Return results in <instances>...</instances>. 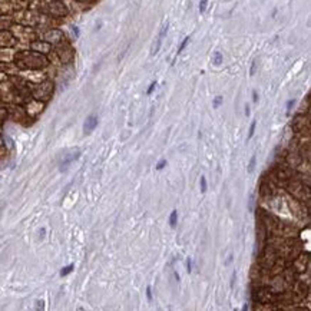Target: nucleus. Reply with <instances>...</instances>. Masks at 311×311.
<instances>
[{"mask_svg":"<svg viewBox=\"0 0 311 311\" xmlns=\"http://www.w3.org/2000/svg\"><path fill=\"white\" fill-rule=\"evenodd\" d=\"M255 68H257V62H252V66H251V72H249V75L252 76L254 73H255Z\"/></svg>","mask_w":311,"mask_h":311,"instance_id":"nucleus-17","label":"nucleus"},{"mask_svg":"<svg viewBox=\"0 0 311 311\" xmlns=\"http://www.w3.org/2000/svg\"><path fill=\"white\" fill-rule=\"evenodd\" d=\"M222 59H224V57H222V53H221V52H215V53H214V63H215L216 66H219V65L222 63Z\"/></svg>","mask_w":311,"mask_h":311,"instance_id":"nucleus-4","label":"nucleus"},{"mask_svg":"<svg viewBox=\"0 0 311 311\" xmlns=\"http://www.w3.org/2000/svg\"><path fill=\"white\" fill-rule=\"evenodd\" d=\"M155 88H156V82H152V83L149 85V88H148V91H146V93H148V95H151V93L153 92V89H155Z\"/></svg>","mask_w":311,"mask_h":311,"instance_id":"nucleus-15","label":"nucleus"},{"mask_svg":"<svg viewBox=\"0 0 311 311\" xmlns=\"http://www.w3.org/2000/svg\"><path fill=\"white\" fill-rule=\"evenodd\" d=\"M187 271H188V272L192 271V260L191 258H188V261H187Z\"/></svg>","mask_w":311,"mask_h":311,"instance_id":"nucleus-16","label":"nucleus"},{"mask_svg":"<svg viewBox=\"0 0 311 311\" xmlns=\"http://www.w3.org/2000/svg\"><path fill=\"white\" fill-rule=\"evenodd\" d=\"M222 99H224V97H222V96H216L215 99H214V108H219V105H221V103H222Z\"/></svg>","mask_w":311,"mask_h":311,"instance_id":"nucleus-11","label":"nucleus"},{"mask_svg":"<svg viewBox=\"0 0 311 311\" xmlns=\"http://www.w3.org/2000/svg\"><path fill=\"white\" fill-rule=\"evenodd\" d=\"M73 32H75V35H76V36H79V29H77L76 26H73Z\"/></svg>","mask_w":311,"mask_h":311,"instance_id":"nucleus-21","label":"nucleus"},{"mask_svg":"<svg viewBox=\"0 0 311 311\" xmlns=\"http://www.w3.org/2000/svg\"><path fill=\"white\" fill-rule=\"evenodd\" d=\"M168 27H169V23H165V24H164V27L161 29V32H159V36H158V40H156V45H155V46H153V49H152V55H156V53L159 52L161 45H162V42H164V37L167 36Z\"/></svg>","mask_w":311,"mask_h":311,"instance_id":"nucleus-1","label":"nucleus"},{"mask_svg":"<svg viewBox=\"0 0 311 311\" xmlns=\"http://www.w3.org/2000/svg\"><path fill=\"white\" fill-rule=\"evenodd\" d=\"M146 297H148V301H152V288H151V285L146 287Z\"/></svg>","mask_w":311,"mask_h":311,"instance_id":"nucleus-14","label":"nucleus"},{"mask_svg":"<svg viewBox=\"0 0 311 311\" xmlns=\"http://www.w3.org/2000/svg\"><path fill=\"white\" fill-rule=\"evenodd\" d=\"M73 268H75V265H73V264H70V265H68V267H65V268H63V270L60 271V275H62V277H65V275H68L69 272H72V271H73Z\"/></svg>","mask_w":311,"mask_h":311,"instance_id":"nucleus-6","label":"nucleus"},{"mask_svg":"<svg viewBox=\"0 0 311 311\" xmlns=\"http://www.w3.org/2000/svg\"><path fill=\"white\" fill-rule=\"evenodd\" d=\"M189 40H191V37H189V36H187V37H185V39L182 40V43H181V46L178 48V52H176V56H178V55H179V53H181V52H182L184 49L187 48V45H188V42H189Z\"/></svg>","mask_w":311,"mask_h":311,"instance_id":"nucleus-5","label":"nucleus"},{"mask_svg":"<svg viewBox=\"0 0 311 311\" xmlns=\"http://www.w3.org/2000/svg\"><path fill=\"white\" fill-rule=\"evenodd\" d=\"M201 192L202 194L207 192V179H205V176H201Z\"/></svg>","mask_w":311,"mask_h":311,"instance_id":"nucleus-9","label":"nucleus"},{"mask_svg":"<svg viewBox=\"0 0 311 311\" xmlns=\"http://www.w3.org/2000/svg\"><path fill=\"white\" fill-rule=\"evenodd\" d=\"M255 161H257V156H255V155H252V158H251V161H249V165H248V172H249V173H251V172H254Z\"/></svg>","mask_w":311,"mask_h":311,"instance_id":"nucleus-7","label":"nucleus"},{"mask_svg":"<svg viewBox=\"0 0 311 311\" xmlns=\"http://www.w3.org/2000/svg\"><path fill=\"white\" fill-rule=\"evenodd\" d=\"M235 277H237V274H235V271L232 272V278H231V288L234 287V281H235Z\"/></svg>","mask_w":311,"mask_h":311,"instance_id":"nucleus-19","label":"nucleus"},{"mask_svg":"<svg viewBox=\"0 0 311 311\" xmlns=\"http://www.w3.org/2000/svg\"><path fill=\"white\" fill-rule=\"evenodd\" d=\"M294 103H295V100L294 99H290L287 102V115H290V112H291V108L294 106Z\"/></svg>","mask_w":311,"mask_h":311,"instance_id":"nucleus-12","label":"nucleus"},{"mask_svg":"<svg viewBox=\"0 0 311 311\" xmlns=\"http://www.w3.org/2000/svg\"><path fill=\"white\" fill-rule=\"evenodd\" d=\"M207 4H208V0H201V3H199V13H204L207 10Z\"/></svg>","mask_w":311,"mask_h":311,"instance_id":"nucleus-10","label":"nucleus"},{"mask_svg":"<svg viewBox=\"0 0 311 311\" xmlns=\"http://www.w3.org/2000/svg\"><path fill=\"white\" fill-rule=\"evenodd\" d=\"M255 126H257V122L254 120V122L251 123V126H249V133H248V139H251V138L254 136V133H255Z\"/></svg>","mask_w":311,"mask_h":311,"instance_id":"nucleus-8","label":"nucleus"},{"mask_svg":"<svg viewBox=\"0 0 311 311\" xmlns=\"http://www.w3.org/2000/svg\"><path fill=\"white\" fill-rule=\"evenodd\" d=\"M175 278H176V281H179V274L178 272H175Z\"/></svg>","mask_w":311,"mask_h":311,"instance_id":"nucleus-22","label":"nucleus"},{"mask_svg":"<svg viewBox=\"0 0 311 311\" xmlns=\"http://www.w3.org/2000/svg\"><path fill=\"white\" fill-rule=\"evenodd\" d=\"M96 126H97V116L91 115L88 119L85 120V123H83V132L85 133H91Z\"/></svg>","mask_w":311,"mask_h":311,"instance_id":"nucleus-2","label":"nucleus"},{"mask_svg":"<svg viewBox=\"0 0 311 311\" xmlns=\"http://www.w3.org/2000/svg\"><path fill=\"white\" fill-rule=\"evenodd\" d=\"M252 102H254V103H257V102H258V95H257V92H255V91L252 92Z\"/></svg>","mask_w":311,"mask_h":311,"instance_id":"nucleus-18","label":"nucleus"},{"mask_svg":"<svg viewBox=\"0 0 311 311\" xmlns=\"http://www.w3.org/2000/svg\"><path fill=\"white\" fill-rule=\"evenodd\" d=\"M245 115L249 116V106H248V105H245Z\"/></svg>","mask_w":311,"mask_h":311,"instance_id":"nucleus-20","label":"nucleus"},{"mask_svg":"<svg viewBox=\"0 0 311 311\" xmlns=\"http://www.w3.org/2000/svg\"><path fill=\"white\" fill-rule=\"evenodd\" d=\"M165 165H167V159H161V161L158 162V165H156V169H158V171H161V169H164V168H165Z\"/></svg>","mask_w":311,"mask_h":311,"instance_id":"nucleus-13","label":"nucleus"},{"mask_svg":"<svg viewBox=\"0 0 311 311\" xmlns=\"http://www.w3.org/2000/svg\"><path fill=\"white\" fill-rule=\"evenodd\" d=\"M176 221H178V211H176V209H173V211L171 212V216H169V224H171V227H172V228H175V227H176Z\"/></svg>","mask_w":311,"mask_h":311,"instance_id":"nucleus-3","label":"nucleus"}]
</instances>
